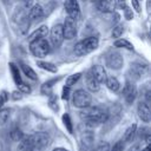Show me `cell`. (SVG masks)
<instances>
[{
    "label": "cell",
    "instance_id": "44",
    "mask_svg": "<svg viewBox=\"0 0 151 151\" xmlns=\"http://www.w3.org/2000/svg\"><path fill=\"white\" fill-rule=\"evenodd\" d=\"M130 151H139V150H138V146H133L132 149H130Z\"/></svg>",
    "mask_w": 151,
    "mask_h": 151
},
{
    "label": "cell",
    "instance_id": "18",
    "mask_svg": "<svg viewBox=\"0 0 151 151\" xmlns=\"http://www.w3.org/2000/svg\"><path fill=\"white\" fill-rule=\"evenodd\" d=\"M19 65H20L22 72L25 73V76H26L28 79H32V80H37V79H38L37 73L34 72V70H33L31 66H28L27 64H25V63H22V61H19Z\"/></svg>",
    "mask_w": 151,
    "mask_h": 151
},
{
    "label": "cell",
    "instance_id": "19",
    "mask_svg": "<svg viewBox=\"0 0 151 151\" xmlns=\"http://www.w3.org/2000/svg\"><path fill=\"white\" fill-rule=\"evenodd\" d=\"M136 132H137V125H136V124H132L131 126H129V127L126 129L125 133H124V137H123L124 143H129V142H131V140L134 138Z\"/></svg>",
    "mask_w": 151,
    "mask_h": 151
},
{
    "label": "cell",
    "instance_id": "14",
    "mask_svg": "<svg viewBox=\"0 0 151 151\" xmlns=\"http://www.w3.org/2000/svg\"><path fill=\"white\" fill-rule=\"evenodd\" d=\"M97 7L100 12L113 13L117 7V1L116 0H99L97 2Z\"/></svg>",
    "mask_w": 151,
    "mask_h": 151
},
{
    "label": "cell",
    "instance_id": "35",
    "mask_svg": "<svg viewBox=\"0 0 151 151\" xmlns=\"http://www.w3.org/2000/svg\"><path fill=\"white\" fill-rule=\"evenodd\" d=\"M123 150H124V142L123 140H119V142H117L112 146V149L110 151H123Z\"/></svg>",
    "mask_w": 151,
    "mask_h": 151
},
{
    "label": "cell",
    "instance_id": "8",
    "mask_svg": "<svg viewBox=\"0 0 151 151\" xmlns=\"http://www.w3.org/2000/svg\"><path fill=\"white\" fill-rule=\"evenodd\" d=\"M147 72V66L140 63H133L131 64V67L127 72L131 80H139L145 73Z\"/></svg>",
    "mask_w": 151,
    "mask_h": 151
},
{
    "label": "cell",
    "instance_id": "2",
    "mask_svg": "<svg viewBox=\"0 0 151 151\" xmlns=\"http://www.w3.org/2000/svg\"><path fill=\"white\" fill-rule=\"evenodd\" d=\"M99 45V40L97 37H88L85 38L84 40L79 41L78 44H76L74 46V53L78 57H83L86 55L88 53H91L92 51H94Z\"/></svg>",
    "mask_w": 151,
    "mask_h": 151
},
{
    "label": "cell",
    "instance_id": "47",
    "mask_svg": "<svg viewBox=\"0 0 151 151\" xmlns=\"http://www.w3.org/2000/svg\"><path fill=\"white\" fill-rule=\"evenodd\" d=\"M83 1H86V0H83Z\"/></svg>",
    "mask_w": 151,
    "mask_h": 151
},
{
    "label": "cell",
    "instance_id": "36",
    "mask_svg": "<svg viewBox=\"0 0 151 151\" xmlns=\"http://www.w3.org/2000/svg\"><path fill=\"white\" fill-rule=\"evenodd\" d=\"M7 99H8V94H7V92H6V91H2V92L0 93V109H1L2 105L7 101Z\"/></svg>",
    "mask_w": 151,
    "mask_h": 151
},
{
    "label": "cell",
    "instance_id": "20",
    "mask_svg": "<svg viewBox=\"0 0 151 151\" xmlns=\"http://www.w3.org/2000/svg\"><path fill=\"white\" fill-rule=\"evenodd\" d=\"M37 65H38L40 68H42V70H45V71H47V72H51V73H57V71H58L57 66H55L54 64H52V63H48V61L37 60Z\"/></svg>",
    "mask_w": 151,
    "mask_h": 151
},
{
    "label": "cell",
    "instance_id": "39",
    "mask_svg": "<svg viewBox=\"0 0 151 151\" xmlns=\"http://www.w3.org/2000/svg\"><path fill=\"white\" fill-rule=\"evenodd\" d=\"M124 17L127 19V20H131L132 18H133V13L130 11V8H124Z\"/></svg>",
    "mask_w": 151,
    "mask_h": 151
},
{
    "label": "cell",
    "instance_id": "17",
    "mask_svg": "<svg viewBox=\"0 0 151 151\" xmlns=\"http://www.w3.org/2000/svg\"><path fill=\"white\" fill-rule=\"evenodd\" d=\"M81 150H90L93 145V134L91 132H85L80 138Z\"/></svg>",
    "mask_w": 151,
    "mask_h": 151
},
{
    "label": "cell",
    "instance_id": "26",
    "mask_svg": "<svg viewBox=\"0 0 151 151\" xmlns=\"http://www.w3.org/2000/svg\"><path fill=\"white\" fill-rule=\"evenodd\" d=\"M114 47H118V48H126L129 51H132L133 50V45L126 40V39H117L114 42H113Z\"/></svg>",
    "mask_w": 151,
    "mask_h": 151
},
{
    "label": "cell",
    "instance_id": "28",
    "mask_svg": "<svg viewBox=\"0 0 151 151\" xmlns=\"http://www.w3.org/2000/svg\"><path fill=\"white\" fill-rule=\"evenodd\" d=\"M80 77H81V73H80V72H77V73H73V74L68 76L67 79H66V84H65V85L68 86V87L76 85V83L80 79Z\"/></svg>",
    "mask_w": 151,
    "mask_h": 151
},
{
    "label": "cell",
    "instance_id": "11",
    "mask_svg": "<svg viewBox=\"0 0 151 151\" xmlns=\"http://www.w3.org/2000/svg\"><path fill=\"white\" fill-rule=\"evenodd\" d=\"M123 94H124L125 101L127 104H132L134 101L136 96H137V90H136V86L133 85L132 81H126L124 90H123Z\"/></svg>",
    "mask_w": 151,
    "mask_h": 151
},
{
    "label": "cell",
    "instance_id": "45",
    "mask_svg": "<svg viewBox=\"0 0 151 151\" xmlns=\"http://www.w3.org/2000/svg\"><path fill=\"white\" fill-rule=\"evenodd\" d=\"M142 151H150V145H149V144H147V146H146V147H145V149H143V150H142Z\"/></svg>",
    "mask_w": 151,
    "mask_h": 151
},
{
    "label": "cell",
    "instance_id": "43",
    "mask_svg": "<svg viewBox=\"0 0 151 151\" xmlns=\"http://www.w3.org/2000/svg\"><path fill=\"white\" fill-rule=\"evenodd\" d=\"M53 151H68V150H66V149H64V147H57V149H54Z\"/></svg>",
    "mask_w": 151,
    "mask_h": 151
},
{
    "label": "cell",
    "instance_id": "32",
    "mask_svg": "<svg viewBox=\"0 0 151 151\" xmlns=\"http://www.w3.org/2000/svg\"><path fill=\"white\" fill-rule=\"evenodd\" d=\"M63 123H64V125L66 126L67 131L72 133V132H73V125H72V120H71V118H70V116H68L67 113H65V114L63 116Z\"/></svg>",
    "mask_w": 151,
    "mask_h": 151
},
{
    "label": "cell",
    "instance_id": "23",
    "mask_svg": "<svg viewBox=\"0 0 151 151\" xmlns=\"http://www.w3.org/2000/svg\"><path fill=\"white\" fill-rule=\"evenodd\" d=\"M47 34H48V27L45 26V25H42V26H40L37 31H34V32L31 34L29 39L32 40V39H35V38H46Z\"/></svg>",
    "mask_w": 151,
    "mask_h": 151
},
{
    "label": "cell",
    "instance_id": "24",
    "mask_svg": "<svg viewBox=\"0 0 151 151\" xmlns=\"http://www.w3.org/2000/svg\"><path fill=\"white\" fill-rule=\"evenodd\" d=\"M60 79H61V77H58V78H53V79H51V80L44 83L42 86H41V93H42V94H48L50 91H51V88L53 87V85L57 84Z\"/></svg>",
    "mask_w": 151,
    "mask_h": 151
},
{
    "label": "cell",
    "instance_id": "16",
    "mask_svg": "<svg viewBox=\"0 0 151 151\" xmlns=\"http://www.w3.org/2000/svg\"><path fill=\"white\" fill-rule=\"evenodd\" d=\"M85 79H86V87H87L88 91H91V92H98L99 91L100 84L93 78V76L91 74L90 71L86 73V78Z\"/></svg>",
    "mask_w": 151,
    "mask_h": 151
},
{
    "label": "cell",
    "instance_id": "46",
    "mask_svg": "<svg viewBox=\"0 0 151 151\" xmlns=\"http://www.w3.org/2000/svg\"><path fill=\"white\" fill-rule=\"evenodd\" d=\"M91 1H92V2H96V4H97V2L99 1V0H91Z\"/></svg>",
    "mask_w": 151,
    "mask_h": 151
},
{
    "label": "cell",
    "instance_id": "15",
    "mask_svg": "<svg viewBox=\"0 0 151 151\" xmlns=\"http://www.w3.org/2000/svg\"><path fill=\"white\" fill-rule=\"evenodd\" d=\"M27 15H28V19L32 20V21L41 20V18L44 17V8H42V6H40L38 4L31 6L29 11L27 12Z\"/></svg>",
    "mask_w": 151,
    "mask_h": 151
},
{
    "label": "cell",
    "instance_id": "10",
    "mask_svg": "<svg viewBox=\"0 0 151 151\" xmlns=\"http://www.w3.org/2000/svg\"><path fill=\"white\" fill-rule=\"evenodd\" d=\"M64 8L67 13V17H71L74 20L80 17V6L78 0H65Z\"/></svg>",
    "mask_w": 151,
    "mask_h": 151
},
{
    "label": "cell",
    "instance_id": "38",
    "mask_svg": "<svg viewBox=\"0 0 151 151\" xmlns=\"http://www.w3.org/2000/svg\"><path fill=\"white\" fill-rule=\"evenodd\" d=\"M50 106L54 110V111H57L58 110V104H57V98L54 97V96H52L51 97V99H50Z\"/></svg>",
    "mask_w": 151,
    "mask_h": 151
},
{
    "label": "cell",
    "instance_id": "4",
    "mask_svg": "<svg viewBox=\"0 0 151 151\" xmlns=\"http://www.w3.org/2000/svg\"><path fill=\"white\" fill-rule=\"evenodd\" d=\"M72 103L78 109L87 107L92 103V96L90 94V92H87V91H85L83 88H79V90L73 92V94H72Z\"/></svg>",
    "mask_w": 151,
    "mask_h": 151
},
{
    "label": "cell",
    "instance_id": "33",
    "mask_svg": "<svg viewBox=\"0 0 151 151\" xmlns=\"http://www.w3.org/2000/svg\"><path fill=\"white\" fill-rule=\"evenodd\" d=\"M92 151H110V145L106 142H101L96 147H93Z\"/></svg>",
    "mask_w": 151,
    "mask_h": 151
},
{
    "label": "cell",
    "instance_id": "25",
    "mask_svg": "<svg viewBox=\"0 0 151 151\" xmlns=\"http://www.w3.org/2000/svg\"><path fill=\"white\" fill-rule=\"evenodd\" d=\"M32 149H33V145H32L31 136H28V137H24V138L20 140V144H19V151H31Z\"/></svg>",
    "mask_w": 151,
    "mask_h": 151
},
{
    "label": "cell",
    "instance_id": "13",
    "mask_svg": "<svg viewBox=\"0 0 151 151\" xmlns=\"http://www.w3.org/2000/svg\"><path fill=\"white\" fill-rule=\"evenodd\" d=\"M137 113L138 117L144 122V123H149L151 119V112H150V106L145 101H140L137 106Z\"/></svg>",
    "mask_w": 151,
    "mask_h": 151
},
{
    "label": "cell",
    "instance_id": "37",
    "mask_svg": "<svg viewBox=\"0 0 151 151\" xmlns=\"http://www.w3.org/2000/svg\"><path fill=\"white\" fill-rule=\"evenodd\" d=\"M70 92H71V87H68V86H64L63 87V99H65V100H67L68 99V97H70Z\"/></svg>",
    "mask_w": 151,
    "mask_h": 151
},
{
    "label": "cell",
    "instance_id": "1",
    "mask_svg": "<svg viewBox=\"0 0 151 151\" xmlns=\"http://www.w3.org/2000/svg\"><path fill=\"white\" fill-rule=\"evenodd\" d=\"M80 117L87 125L96 126L109 120V111L99 106H87L80 112Z\"/></svg>",
    "mask_w": 151,
    "mask_h": 151
},
{
    "label": "cell",
    "instance_id": "29",
    "mask_svg": "<svg viewBox=\"0 0 151 151\" xmlns=\"http://www.w3.org/2000/svg\"><path fill=\"white\" fill-rule=\"evenodd\" d=\"M11 116V111L9 109H0V124L4 125L7 123V120L9 119Z\"/></svg>",
    "mask_w": 151,
    "mask_h": 151
},
{
    "label": "cell",
    "instance_id": "34",
    "mask_svg": "<svg viewBox=\"0 0 151 151\" xmlns=\"http://www.w3.org/2000/svg\"><path fill=\"white\" fill-rule=\"evenodd\" d=\"M18 87H19V91H20L21 93H29V92H31V87H29V85H27V84H25V83L19 84Z\"/></svg>",
    "mask_w": 151,
    "mask_h": 151
},
{
    "label": "cell",
    "instance_id": "27",
    "mask_svg": "<svg viewBox=\"0 0 151 151\" xmlns=\"http://www.w3.org/2000/svg\"><path fill=\"white\" fill-rule=\"evenodd\" d=\"M18 26H19L20 33H21V34H25V33L28 31L29 26H31V20H29L28 17H27V18H25L24 20H21L20 22H18Z\"/></svg>",
    "mask_w": 151,
    "mask_h": 151
},
{
    "label": "cell",
    "instance_id": "41",
    "mask_svg": "<svg viewBox=\"0 0 151 151\" xmlns=\"http://www.w3.org/2000/svg\"><path fill=\"white\" fill-rule=\"evenodd\" d=\"M12 98H13L14 100L20 99V98H21V92H20V91H14V92H12Z\"/></svg>",
    "mask_w": 151,
    "mask_h": 151
},
{
    "label": "cell",
    "instance_id": "22",
    "mask_svg": "<svg viewBox=\"0 0 151 151\" xmlns=\"http://www.w3.org/2000/svg\"><path fill=\"white\" fill-rule=\"evenodd\" d=\"M105 84H106L107 88L112 92H117L119 90V86H120V84H119V81L116 77H107Z\"/></svg>",
    "mask_w": 151,
    "mask_h": 151
},
{
    "label": "cell",
    "instance_id": "7",
    "mask_svg": "<svg viewBox=\"0 0 151 151\" xmlns=\"http://www.w3.org/2000/svg\"><path fill=\"white\" fill-rule=\"evenodd\" d=\"M50 37H51V42L53 45V47H60L63 41H64V33H63V25L57 24L51 28L50 32Z\"/></svg>",
    "mask_w": 151,
    "mask_h": 151
},
{
    "label": "cell",
    "instance_id": "5",
    "mask_svg": "<svg viewBox=\"0 0 151 151\" xmlns=\"http://www.w3.org/2000/svg\"><path fill=\"white\" fill-rule=\"evenodd\" d=\"M31 140H32V145L34 149L42 151L50 144L51 138H50V134L46 132H37L31 136Z\"/></svg>",
    "mask_w": 151,
    "mask_h": 151
},
{
    "label": "cell",
    "instance_id": "21",
    "mask_svg": "<svg viewBox=\"0 0 151 151\" xmlns=\"http://www.w3.org/2000/svg\"><path fill=\"white\" fill-rule=\"evenodd\" d=\"M9 70H11V72H12V76H13V80H14V83L17 84V85H19V84H21L22 83V80H21V76H20V71H19V67L14 64V63H9Z\"/></svg>",
    "mask_w": 151,
    "mask_h": 151
},
{
    "label": "cell",
    "instance_id": "30",
    "mask_svg": "<svg viewBox=\"0 0 151 151\" xmlns=\"http://www.w3.org/2000/svg\"><path fill=\"white\" fill-rule=\"evenodd\" d=\"M123 32H124V26H123L122 24H118V25H116V26L113 27V29H112V38L119 39V38L122 37Z\"/></svg>",
    "mask_w": 151,
    "mask_h": 151
},
{
    "label": "cell",
    "instance_id": "9",
    "mask_svg": "<svg viewBox=\"0 0 151 151\" xmlns=\"http://www.w3.org/2000/svg\"><path fill=\"white\" fill-rule=\"evenodd\" d=\"M124 65V59L119 52H111L106 58V66L111 70H120Z\"/></svg>",
    "mask_w": 151,
    "mask_h": 151
},
{
    "label": "cell",
    "instance_id": "3",
    "mask_svg": "<svg viewBox=\"0 0 151 151\" xmlns=\"http://www.w3.org/2000/svg\"><path fill=\"white\" fill-rule=\"evenodd\" d=\"M29 51L37 58H44L50 52V44L45 38H35L29 42Z\"/></svg>",
    "mask_w": 151,
    "mask_h": 151
},
{
    "label": "cell",
    "instance_id": "6",
    "mask_svg": "<svg viewBox=\"0 0 151 151\" xmlns=\"http://www.w3.org/2000/svg\"><path fill=\"white\" fill-rule=\"evenodd\" d=\"M63 33H64V39L72 40L77 35V25L76 20L72 19L71 17H66L64 25H63Z\"/></svg>",
    "mask_w": 151,
    "mask_h": 151
},
{
    "label": "cell",
    "instance_id": "12",
    "mask_svg": "<svg viewBox=\"0 0 151 151\" xmlns=\"http://www.w3.org/2000/svg\"><path fill=\"white\" fill-rule=\"evenodd\" d=\"M90 72H91V74L93 76V78L99 84L105 83L106 79H107V73H106L105 68L101 65H94V66H92V68L90 70Z\"/></svg>",
    "mask_w": 151,
    "mask_h": 151
},
{
    "label": "cell",
    "instance_id": "40",
    "mask_svg": "<svg viewBox=\"0 0 151 151\" xmlns=\"http://www.w3.org/2000/svg\"><path fill=\"white\" fill-rule=\"evenodd\" d=\"M131 4L133 6V8L136 9V12H140V5H139V0H131Z\"/></svg>",
    "mask_w": 151,
    "mask_h": 151
},
{
    "label": "cell",
    "instance_id": "31",
    "mask_svg": "<svg viewBox=\"0 0 151 151\" xmlns=\"http://www.w3.org/2000/svg\"><path fill=\"white\" fill-rule=\"evenodd\" d=\"M24 133L21 132V130L19 127H14L12 131H11V138L13 140H21L24 138Z\"/></svg>",
    "mask_w": 151,
    "mask_h": 151
},
{
    "label": "cell",
    "instance_id": "42",
    "mask_svg": "<svg viewBox=\"0 0 151 151\" xmlns=\"http://www.w3.org/2000/svg\"><path fill=\"white\" fill-rule=\"evenodd\" d=\"M117 1V5L122 8V9H124V8H126L127 6H126V1L125 0H116Z\"/></svg>",
    "mask_w": 151,
    "mask_h": 151
}]
</instances>
